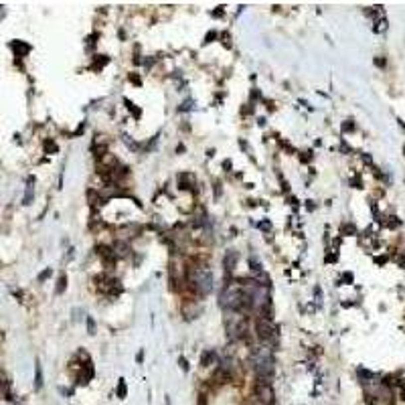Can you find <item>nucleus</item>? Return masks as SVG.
<instances>
[{
  "label": "nucleus",
  "instance_id": "f257e3e1",
  "mask_svg": "<svg viewBox=\"0 0 405 405\" xmlns=\"http://www.w3.org/2000/svg\"><path fill=\"white\" fill-rule=\"evenodd\" d=\"M249 365L256 371V377L260 381H270L275 373V359H273V347L270 342H262V345L252 349L249 355Z\"/></svg>",
  "mask_w": 405,
  "mask_h": 405
},
{
  "label": "nucleus",
  "instance_id": "f03ea898",
  "mask_svg": "<svg viewBox=\"0 0 405 405\" xmlns=\"http://www.w3.org/2000/svg\"><path fill=\"white\" fill-rule=\"evenodd\" d=\"M189 282L193 286V290L201 296H207L211 294L213 290V273L211 270H207L205 266H197V268H191L189 271Z\"/></svg>",
  "mask_w": 405,
  "mask_h": 405
},
{
  "label": "nucleus",
  "instance_id": "7ed1b4c3",
  "mask_svg": "<svg viewBox=\"0 0 405 405\" xmlns=\"http://www.w3.org/2000/svg\"><path fill=\"white\" fill-rule=\"evenodd\" d=\"M367 403L369 405H391L393 393L385 383H379L373 387V391H367Z\"/></svg>",
  "mask_w": 405,
  "mask_h": 405
},
{
  "label": "nucleus",
  "instance_id": "20e7f679",
  "mask_svg": "<svg viewBox=\"0 0 405 405\" xmlns=\"http://www.w3.org/2000/svg\"><path fill=\"white\" fill-rule=\"evenodd\" d=\"M256 330H258V338L262 342H270L271 345V342L277 338V328L271 322V318H268V316H260L256 320Z\"/></svg>",
  "mask_w": 405,
  "mask_h": 405
},
{
  "label": "nucleus",
  "instance_id": "39448f33",
  "mask_svg": "<svg viewBox=\"0 0 405 405\" xmlns=\"http://www.w3.org/2000/svg\"><path fill=\"white\" fill-rule=\"evenodd\" d=\"M256 401H258V405H273L275 403V391H273V387H271V383L270 381H260L258 379V383H256Z\"/></svg>",
  "mask_w": 405,
  "mask_h": 405
},
{
  "label": "nucleus",
  "instance_id": "423d86ee",
  "mask_svg": "<svg viewBox=\"0 0 405 405\" xmlns=\"http://www.w3.org/2000/svg\"><path fill=\"white\" fill-rule=\"evenodd\" d=\"M93 282H96V288L100 290V292H104V294H114V288L118 290V292H122V288H120V282H118V279H114V277H110V275H98L96 279H93Z\"/></svg>",
  "mask_w": 405,
  "mask_h": 405
},
{
  "label": "nucleus",
  "instance_id": "0eeeda50",
  "mask_svg": "<svg viewBox=\"0 0 405 405\" xmlns=\"http://www.w3.org/2000/svg\"><path fill=\"white\" fill-rule=\"evenodd\" d=\"M96 252H98V256L106 262V264H112L114 260H116V254H114V247H108V245H98L96 247Z\"/></svg>",
  "mask_w": 405,
  "mask_h": 405
},
{
  "label": "nucleus",
  "instance_id": "6e6552de",
  "mask_svg": "<svg viewBox=\"0 0 405 405\" xmlns=\"http://www.w3.org/2000/svg\"><path fill=\"white\" fill-rule=\"evenodd\" d=\"M178 189H189V186H195V176L189 172H180L178 174Z\"/></svg>",
  "mask_w": 405,
  "mask_h": 405
},
{
  "label": "nucleus",
  "instance_id": "1a4fd4ad",
  "mask_svg": "<svg viewBox=\"0 0 405 405\" xmlns=\"http://www.w3.org/2000/svg\"><path fill=\"white\" fill-rule=\"evenodd\" d=\"M223 264H225V271H233L235 270V264H237V254L233 252H227L225 254V260H223Z\"/></svg>",
  "mask_w": 405,
  "mask_h": 405
},
{
  "label": "nucleus",
  "instance_id": "9d476101",
  "mask_svg": "<svg viewBox=\"0 0 405 405\" xmlns=\"http://www.w3.org/2000/svg\"><path fill=\"white\" fill-rule=\"evenodd\" d=\"M12 49H14L16 57H24V55H28V53H30V45H26V43H22V41L12 43Z\"/></svg>",
  "mask_w": 405,
  "mask_h": 405
},
{
  "label": "nucleus",
  "instance_id": "9b49d317",
  "mask_svg": "<svg viewBox=\"0 0 405 405\" xmlns=\"http://www.w3.org/2000/svg\"><path fill=\"white\" fill-rule=\"evenodd\" d=\"M33 184H35V178H28V184H26V195L22 199V205H30V199H33L35 191H33Z\"/></svg>",
  "mask_w": 405,
  "mask_h": 405
},
{
  "label": "nucleus",
  "instance_id": "f8f14e48",
  "mask_svg": "<svg viewBox=\"0 0 405 405\" xmlns=\"http://www.w3.org/2000/svg\"><path fill=\"white\" fill-rule=\"evenodd\" d=\"M35 387L41 389L43 387V371H41V363H35Z\"/></svg>",
  "mask_w": 405,
  "mask_h": 405
},
{
  "label": "nucleus",
  "instance_id": "ddd939ff",
  "mask_svg": "<svg viewBox=\"0 0 405 405\" xmlns=\"http://www.w3.org/2000/svg\"><path fill=\"white\" fill-rule=\"evenodd\" d=\"M114 252H118V256H126L128 254V245L124 241H116L114 243Z\"/></svg>",
  "mask_w": 405,
  "mask_h": 405
},
{
  "label": "nucleus",
  "instance_id": "4468645a",
  "mask_svg": "<svg viewBox=\"0 0 405 405\" xmlns=\"http://www.w3.org/2000/svg\"><path fill=\"white\" fill-rule=\"evenodd\" d=\"M213 361H215V353H213V351H205V353H203V359H201V365H203V367H209Z\"/></svg>",
  "mask_w": 405,
  "mask_h": 405
},
{
  "label": "nucleus",
  "instance_id": "2eb2a0df",
  "mask_svg": "<svg viewBox=\"0 0 405 405\" xmlns=\"http://www.w3.org/2000/svg\"><path fill=\"white\" fill-rule=\"evenodd\" d=\"M116 395L122 399V397H126V381L124 379H120V383H118V389H116Z\"/></svg>",
  "mask_w": 405,
  "mask_h": 405
},
{
  "label": "nucleus",
  "instance_id": "dca6fc26",
  "mask_svg": "<svg viewBox=\"0 0 405 405\" xmlns=\"http://www.w3.org/2000/svg\"><path fill=\"white\" fill-rule=\"evenodd\" d=\"M65 288H67V277H65V275H61V277H59V282H57V294H63Z\"/></svg>",
  "mask_w": 405,
  "mask_h": 405
},
{
  "label": "nucleus",
  "instance_id": "f3484780",
  "mask_svg": "<svg viewBox=\"0 0 405 405\" xmlns=\"http://www.w3.org/2000/svg\"><path fill=\"white\" fill-rule=\"evenodd\" d=\"M126 106H128V110H130V112H132L136 118H140V114H142V112H140L138 108H134V104H132V102H128V100H126Z\"/></svg>",
  "mask_w": 405,
  "mask_h": 405
},
{
  "label": "nucleus",
  "instance_id": "a211bd4d",
  "mask_svg": "<svg viewBox=\"0 0 405 405\" xmlns=\"http://www.w3.org/2000/svg\"><path fill=\"white\" fill-rule=\"evenodd\" d=\"M260 229L270 231V229H271V223H270V221H260Z\"/></svg>",
  "mask_w": 405,
  "mask_h": 405
},
{
  "label": "nucleus",
  "instance_id": "6ab92c4d",
  "mask_svg": "<svg viewBox=\"0 0 405 405\" xmlns=\"http://www.w3.org/2000/svg\"><path fill=\"white\" fill-rule=\"evenodd\" d=\"M49 275H51V270H49V268H47V270H45V271H43V273H41V275H39V282H45V279H47V277H49Z\"/></svg>",
  "mask_w": 405,
  "mask_h": 405
},
{
  "label": "nucleus",
  "instance_id": "aec40b11",
  "mask_svg": "<svg viewBox=\"0 0 405 405\" xmlns=\"http://www.w3.org/2000/svg\"><path fill=\"white\" fill-rule=\"evenodd\" d=\"M342 233H355V227L353 225H345V227H342Z\"/></svg>",
  "mask_w": 405,
  "mask_h": 405
},
{
  "label": "nucleus",
  "instance_id": "412c9836",
  "mask_svg": "<svg viewBox=\"0 0 405 405\" xmlns=\"http://www.w3.org/2000/svg\"><path fill=\"white\" fill-rule=\"evenodd\" d=\"M178 361H180V367H182V371H189V365H186V359H184V357H180Z\"/></svg>",
  "mask_w": 405,
  "mask_h": 405
},
{
  "label": "nucleus",
  "instance_id": "4be33fe9",
  "mask_svg": "<svg viewBox=\"0 0 405 405\" xmlns=\"http://www.w3.org/2000/svg\"><path fill=\"white\" fill-rule=\"evenodd\" d=\"M128 79H130V81H132V83H136V85H140V77H138V75H134V73H132V75H130V77H128Z\"/></svg>",
  "mask_w": 405,
  "mask_h": 405
},
{
  "label": "nucleus",
  "instance_id": "5701e85b",
  "mask_svg": "<svg viewBox=\"0 0 405 405\" xmlns=\"http://www.w3.org/2000/svg\"><path fill=\"white\" fill-rule=\"evenodd\" d=\"M355 126H353V124H351V120H349V124H345V126H342V130H345V132H351Z\"/></svg>",
  "mask_w": 405,
  "mask_h": 405
},
{
  "label": "nucleus",
  "instance_id": "b1692460",
  "mask_svg": "<svg viewBox=\"0 0 405 405\" xmlns=\"http://www.w3.org/2000/svg\"><path fill=\"white\" fill-rule=\"evenodd\" d=\"M87 328H89V334H93V318H87Z\"/></svg>",
  "mask_w": 405,
  "mask_h": 405
},
{
  "label": "nucleus",
  "instance_id": "393cba45",
  "mask_svg": "<svg viewBox=\"0 0 405 405\" xmlns=\"http://www.w3.org/2000/svg\"><path fill=\"white\" fill-rule=\"evenodd\" d=\"M342 279H345V282H353V275H351V273H345V275H342Z\"/></svg>",
  "mask_w": 405,
  "mask_h": 405
}]
</instances>
